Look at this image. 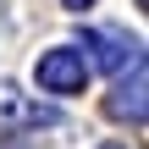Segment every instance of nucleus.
I'll return each mask as SVG.
<instances>
[{
  "label": "nucleus",
  "mask_w": 149,
  "mask_h": 149,
  "mask_svg": "<svg viewBox=\"0 0 149 149\" xmlns=\"http://www.w3.org/2000/svg\"><path fill=\"white\" fill-rule=\"evenodd\" d=\"M0 116H22V122H44V111H33L11 83H0Z\"/></svg>",
  "instance_id": "nucleus-4"
},
{
  "label": "nucleus",
  "mask_w": 149,
  "mask_h": 149,
  "mask_svg": "<svg viewBox=\"0 0 149 149\" xmlns=\"http://www.w3.org/2000/svg\"><path fill=\"white\" fill-rule=\"evenodd\" d=\"M61 6H66V11H83V6H94V0H61Z\"/></svg>",
  "instance_id": "nucleus-5"
},
{
  "label": "nucleus",
  "mask_w": 149,
  "mask_h": 149,
  "mask_svg": "<svg viewBox=\"0 0 149 149\" xmlns=\"http://www.w3.org/2000/svg\"><path fill=\"white\" fill-rule=\"evenodd\" d=\"M83 50H94V61L111 66V72H122L127 61H138V44H133L122 28H94V33H83Z\"/></svg>",
  "instance_id": "nucleus-2"
},
{
  "label": "nucleus",
  "mask_w": 149,
  "mask_h": 149,
  "mask_svg": "<svg viewBox=\"0 0 149 149\" xmlns=\"http://www.w3.org/2000/svg\"><path fill=\"white\" fill-rule=\"evenodd\" d=\"M111 116H116V122H144V55L133 61V83H116Z\"/></svg>",
  "instance_id": "nucleus-3"
},
{
  "label": "nucleus",
  "mask_w": 149,
  "mask_h": 149,
  "mask_svg": "<svg viewBox=\"0 0 149 149\" xmlns=\"http://www.w3.org/2000/svg\"><path fill=\"white\" fill-rule=\"evenodd\" d=\"M33 77H39L44 94H83V83H88V61H83L77 50H44L39 66H33Z\"/></svg>",
  "instance_id": "nucleus-1"
}]
</instances>
